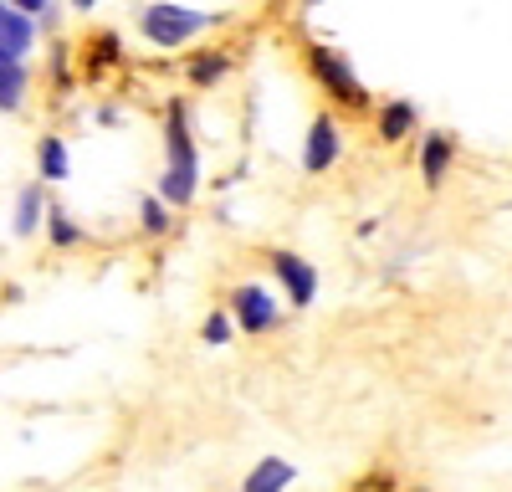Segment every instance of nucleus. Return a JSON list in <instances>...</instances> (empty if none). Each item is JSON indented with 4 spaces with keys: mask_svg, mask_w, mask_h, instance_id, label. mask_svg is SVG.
I'll use <instances>...</instances> for the list:
<instances>
[{
    "mask_svg": "<svg viewBox=\"0 0 512 492\" xmlns=\"http://www.w3.org/2000/svg\"><path fill=\"white\" fill-rule=\"evenodd\" d=\"M21 98H26V67H21V57H0V108H21Z\"/></svg>",
    "mask_w": 512,
    "mask_h": 492,
    "instance_id": "9d476101",
    "label": "nucleus"
},
{
    "mask_svg": "<svg viewBox=\"0 0 512 492\" xmlns=\"http://www.w3.org/2000/svg\"><path fill=\"white\" fill-rule=\"evenodd\" d=\"M272 267H277V277H282V287H287V298H292L297 308H308V303L318 298V272H313L303 257H292V252H272Z\"/></svg>",
    "mask_w": 512,
    "mask_h": 492,
    "instance_id": "423d86ee",
    "label": "nucleus"
},
{
    "mask_svg": "<svg viewBox=\"0 0 512 492\" xmlns=\"http://www.w3.org/2000/svg\"><path fill=\"white\" fill-rule=\"evenodd\" d=\"M31 41H36V21L0 0V57H26Z\"/></svg>",
    "mask_w": 512,
    "mask_h": 492,
    "instance_id": "0eeeda50",
    "label": "nucleus"
},
{
    "mask_svg": "<svg viewBox=\"0 0 512 492\" xmlns=\"http://www.w3.org/2000/svg\"><path fill=\"white\" fill-rule=\"evenodd\" d=\"M144 231H154V236H159V231H169V205H164L159 195H149V200H144Z\"/></svg>",
    "mask_w": 512,
    "mask_h": 492,
    "instance_id": "4468645a",
    "label": "nucleus"
},
{
    "mask_svg": "<svg viewBox=\"0 0 512 492\" xmlns=\"http://www.w3.org/2000/svg\"><path fill=\"white\" fill-rule=\"evenodd\" d=\"M313 72H318V82L333 93V98H344L349 108H364L369 103V93H364V82L354 77V67L338 57L333 47H313Z\"/></svg>",
    "mask_w": 512,
    "mask_h": 492,
    "instance_id": "7ed1b4c3",
    "label": "nucleus"
},
{
    "mask_svg": "<svg viewBox=\"0 0 512 492\" xmlns=\"http://www.w3.org/2000/svg\"><path fill=\"white\" fill-rule=\"evenodd\" d=\"M451 154H456V144L446 134H425V144H420V175H425V185H441L446 180Z\"/></svg>",
    "mask_w": 512,
    "mask_h": 492,
    "instance_id": "1a4fd4ad",
    "label": "nucleus"
},
{
    "mask_svg": "<svg viewBox=\"0 0 512 492\" xmlns=\"http://www.w3.org/2000/svg\"><path fill=\"white\" fill-rule=\"evenodd\" d=\"M292 477H297L292 462H282V457H262V462L251 467V477L241 482V492H287Z\"/></svg>",
    "mask_w": 512,
    "mask_h": 492,
    "instance_id": "6e6552de",
    "label": "nucleus"
},
{
    "mask_svg": "<svg viewBox=\"0 0 512 492\" xmlns=\"http://www.w3.org/2000/svg\"><path fill=\"white\" fill-rule=\"evenodd\" d=\"M200 334H205V344H226V339H231V318H226V313H210Z\"/></svg>",
    "mask_w": 512,
    "mask_h": 492,
    "instance_id": "2eb2a0df",
    "label": "nucleus"
},
{
    "mask_svg": "<svg viewBox=\"0 0 512 492\" xmlns=\"http://www.w3.org/2000/svg\"><path fill=\"white\" fill-rule=\"evenodd\" d=\"M221 72H226V57H200V62L190 67V77L200 82V88H205V82H216Z\"/></svg>",
    "mask_w": 512,
    "mask_h": 492,
    "instance_id": "dca6fc26",
    "label": "nucleus"
},
{
    "mask_svg": "<svg viewBox=\"0 0 512 492\" xmlns=\"http://www.w3.org/2000/svg\"><path fill=\"white\" fill-rule=\"evenodd\" d=\"M41 216H47V200H41V185H26L21 200H16V236H31L41 226Z\"/></svg>",
    "mask_w": 512,
    "mask_h": 492,
    "instance_id": "9b49d317",
    "label": "nucleus"
},
{
    "mask_svg": "<svg viewBox=\"0 0 512 492\" xmlns=\"http://www.w3.org/2000/svg\"><path fill=\"white\" fill-rule=\"evenodd\" d=\"M6 6H11V11H21V16H31V21H36V16H41V11H47V6H52V0H6Z\"/></svg>",
    "mask_w": 512,
    "mask_h": 492,
    "instance_id": "a211bd4d",
    "label": "nucleus"
},
{
    "mask_svg": "<svg viewBox=\"0 0 512 492\" xmlns=\"http://www.w3.org/2000/svg\"><path fill=\"white\" fill-rule=\"evenodd\" d=\"M410 129H415V108H410V103H390V108L379 113V134L390 139V144H395V139H405Z\"/></svg>",
    "mask_w": 512,
    "mask_h": 492,
    "instance_id": "ddd939ff",
    "label": "nucleus"
},
{
    "mask_svg": "<svg viewBox=\"0 0 512 492\" xmlns=\"http://www.w3.org/2000/svg\"><path fill=\"white\" fill-rule=\"evenodd\" d=\"M36 159H41V180H67L72 175V159H67V144L62 139H41Z\"/></svg>",
    "mask_w": 512,
    "mask_h": 492,
    "instance_id": "f8f14e48",
    "label": "nucleus"
},
{
    "mask_svg": "<svg viewBox=\"0 0 512 492\" xmlns=\"http://www.w3.org/2000/svg\"><path fill=\"white\" fill-rule=\"evenodd\" d=\"M231 313H236V323L246 328V334H267V328H277V298L267 293L262 282H246V287H236Z\"/></svg>",
    "mask_w": 512,
    "mask_h": 492,
    "instance_id": "20e7f679",
    "label": "nucleus"
},
{
    "mask_svg": "<svg viewBox=\"0 0 512 492\" xmlns=\"http://www.w3.org/2000/svg\"><path fill=\"white\" fill-rule=\"evenodd\" d=\"M200 190V154L190 139V118L185 108H169V170L159 180V200L175 211V205H190Z\"/></svg>",
    "mask_w": 512,
    "mask_h": 492,
    "instance_id": "f257e3e1",
    "label": "nucleus"
},
{
    "mask_svg": "<svg viewBox=\"0 0 512 492\" xmlns=\"http://www.w3.org/2000/svg\"><path fill=\"white\" fill-rule=\"evenodd\" d=\"M338 149H344V139H338V123H333V118H318L313 129H308V144H303V170H308V175L333 170Z\"/></svg>",
    "mask_w": 512,
    "mask_h": 492,
    "instance_id": "39448f33",
    "label": "nucleus"
},
{
    "mask_svg": "<svg viewBox=\"0 0 512 492\" xmlns=\"http://www.w3.org/2000/svg\"><path fill=\"white\" fill-rule=\"evenodd\" d=\"M47 216H52V221H47V226H52V241L72 246V241H77V226L67 221V211H47Z\"/></svg>",
    "mask_w": 512,
    "mask_h": 492,
    "instance_id": "f3484780",
    "label": "nucleus"
},
{
    "mask_svg": "<svg viewBox=\"0 0 512 492\" xmlns=\"http://www.w3.org/2000/svg\"><path fill=\"white\" fill-rule=\"evenodd\" d=\"M98 6V0H72V11H93Z\"/></svg>",
    "mask_w": 512,
    "mask_h": 492,
    "instance_id": "6ab92c4d",
    "label": "nucleus"
},
{
    "mask_svg": "<svg viewBox=\"0 0 512 492\" xmlns=\"http://www.w3.org/2000/svg\"><path fill=\"white\" fill-rule=\"evenodd\" d=\"M139 26H144V36L154 41V47L175 52V47H185V41H195L210 26V16L205 11H190V6H175V0H159V6L144 11Z\"/></svg>",
    "mask_w": 512,
    "mask_h": 492,
    "instance_id": "f03ea898",
    "label": "nucleus"
},
{
    "mask_svg": "<svg viewBox=\"0 0 512 492\" xmlns=\"http://www.w3.org/2000/svg\"><path fill=\"white\" fill-rule=\"evenodd\" d=\"M308 6H323V0H308Z\"/></svg>",
    "mask_w": 512,
    "mask_h": 492,
    "instance_id": "aec40b11",
    "label": "nucleus"
}]
</instances>
